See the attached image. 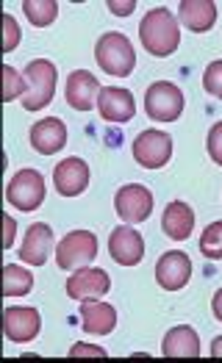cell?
Here are the masks:
<instances>
[{
	"instance_id": "cell-1",
	"label": "cell",
	"mask_w": 222,
	"mask_h": 363,
	"mask_svg": "<svg viewBox=\"0 0 222 363\" xmlns=\"http://www.w3.org/2000/svg\"><path fill=\"white\" fill-rule=\"evenodd\" d=\"M139 42L156 59H167L170 53H175L181 45V28H178L175 14L170 9L148 11L139 23Z\"/></svg>"
},
{
	"instance_id": "cell-2",
	"label": "cell",
	"mask_w": 222,
	"mask_h": 363,
	"mask_svg": "<svg viewBox=\"0 0 222 363\" xmlns=\"http://www.w3.org/2000/svg\"><path fill=\"white\" fill-rule=\"evenodd\" d=\"M26 94L20 97L23 100V108L26 111H42L45 106H50L53 100V91H56V64L48 59H33L26 67Z\"/></svg>"
},
{
	"instance_id": "cell-3",
	"label": "cell",
	"mask_w": 222,
	"mask_h": 363,
	"mask_svg": "<svg viewBox=\"0 0 222 363\" xmlns=\"http://www.w3.org/2000/svg\"><path fill=\"white\" fill-rule=\"evenodd\" d=\"M95 59L97 67L109 75H131L133 67H136V53H133V45L126 33L120 30H111V33H103L95 45Z\"/></svg>"
},
{
	"instance_id": "cell-4",
	"label": "cell",
	"mask_w": 222,
	"mask_h": 363,
	"mask_svg": "<svg viewBox=\"0 0 222 363\" xmlns=\"http://www.w3.org/2000/svg\"><path fill=\"white\" fill-rule=\"evenodd\" d=\"M95 258H97V236L89 233V230H72L56 247V264L62 269H67V272H75L81 267H89Z\"/></svg>"
},
{
	"instance_id": "cell-5",
	"label": "cell",
	"mask_w": 222,
	"mask_h": 363,
	"mask_svg": "<svg viewBox=\"0 0 222 363\" xmlns=\"http://www.w3.org/2000/svg\"><path fill=\"white\" fill-rule=\"evenodd\" d=\"M6 200L17 211H33L45 203V178L36 169H20L9 186H6Z\"/></svg>"
},
{
	"instance_id": "cell-6",
	"label": "cell",
	"mask_w": 222,
	"mask_h": 363,
	"mask_svg": "<svg viewBox=\"0 0 222 363\" xmlns=\"http://www.w3.org/2000/svg\"><path fill=\"white\" fill-rule=\"evenodd\" d=\"M148 117L159 122H175L184 114V91L170 81H156L145 94Z\"/></svg>"
},
{
	"instance_id": "cell-7",
	"label": "cell",
	"mask_w": 222,
	"mask_h": 363,
	"mask_svg": "<svg viewBox=\"0 0 222 363\" xmlns=\"http://www.w3.org/2000/svg\"><path fill=\"white\" fill-rule=\"evenodd\" d=\"M131 150H133V158L139 161V167H145V169H161L172 158V139L164 130H142L133 139Z\"/></svg>"
},
{
	"instance_id": "cell-8",
	"label": "cell",
	"mask_w": 222,
	"mask_h": 363,
	"mask_svg": "<svg viewBox=\"0 0 222 363\" xmlns=\"http://www.w3.org/2000/svg\"><path fill=\"white\" fill-rule=\"evenodd\" d=\"M114 211L128 225H139L145 222L153 211V194L150 189H145L142 183H128L123 189H117L114 194Z\"/></svg>"
},
{
	"instance_id": "cell-9",
	"label": "cell",
	"mask_w": 222,
	"mask_h": 363,
	"mask_svg": "<svg viewBox=\"0 0 222 363\" xmlns=\"http://www.w3.org/2000/svg\"><path fill=\"white\" fill-rule=\"evenodd\" d=\"M111 289V277L106 269H92V267H81L78 272H72L67 277V294L72 300H97L103 294H109Z\"/></svg>"
},
{
	"instance_id": "cell-10",
	"label": "cell",
	"mask_w": 222,
	"mask_h": 363,
	"mask_svg": "<svg viewBox=\"0 0 222 363\" xmlns=\"http://www.w3.org/2000/svg\"><path fill=\"white\" fill-rule=\"evenodd\" d=\"M53 183H56V191L62 197H78L87 191L89 186V164L78 155H70L56 164L53 169Z\"/></svg>"
},
{
	"instance_id": "cell-11",
	"label": "cell",
	"mask_w": 222,
	"mask_h": 363,
	"mask_svg": "<svg viewBox=\"0 0 222 363\" xmlns=\"http://www.w3.org/2000/svg\"><path fill=\"white\" fill-rule=\"evenodd\" d=\"M192 277V261L187 252L170 250L156 261V280L164 291H178L189 283Z\"/></svg>"
},
{
	"instance_id": "cell-12",
	"label": "cell",
	"mask_w": 222,
	"mask_h": 363,
	"mask_svg": "<svg viewBox=\"0 0 222 363\" xmlns=\"http://www.w3.org/2000/svg\"><path fill=\"white\" fill-rule=\"evenodd\" d=\"M53 228L45 225V222H33L31 228L26 230L23 236V247L17 250L23 264L28 267H45L48 264V255L53 252Z\"/></svg>"
},
{
	"instance_id": "cell-13",
	"label": "cell",
	"mask_w": 222,
	"mask_h": 363,
	"mask_svg": "<svg viewBox=\"0 0 222 363\" xmlns=\"http://www.w3.org/2000/svg\"><path fill=\"white\" fill-rule=\"evenodd\" d=\"M42 330V319L36 308H6L3 311V333L9 341L26 344L33 341Z\"/></svg>"
},
{
	"instance_id": "cell-14",
	"label": "cell",
	"mask_w": 222,
	"mask_h": 363,
	"mask_svg": "<svg viewBox=\"0 0 222 363\" xmlns=\"http://www.w3.org/2000/svg\"><path fill=\"white\" fill-rule=\"evenodd\" d=\"M64 97H67V103H70L75 111H92L97 106V97H100V84H97V78L92 72L75 69V72H70V78H67Z\"/></svg>"
},
{
	"instance_id": "cell-15",
	"label": "cell",
	"mask_w": 222,
	"mask_h": 363,
	"mask_svg": "<svg viewBox=\"0 0 222 363\" xmlns=\"http://www.w3.org/2000/svg\"><path fill=\"white\" fill-rule=\"evenodd\" d=\"M109 252L120 267H136L145 258V239L136 228H114L109 236Z\"/></svg>"
},
{
	"instance_id": "cell-16",
	"label": "cell",
	"mask_w": 222,
	"mask_h": 363,
	"mask_svg": "<svg viewBox=\"0 0 222 363\" xmlns=\"http://www.w3.org/2000/svg\"><path fill=\"white\" fill-rule=\"evenodd\" d=\"M97 111L106 122H123L133 120L136 117V103H133V94L120 86H109V89H100L97 97Z\"/></svg>"
},
{
	"instance_id": "cell-17",
	"label": "cell",
	"mask_w": 222,
	"mask_h": 363,
	"mask_svg": "<svg viewBox=\"0 0 222 363\" xmlns=\"http://www.w3.org/2000/svg\"><path fill=\"white\" fill-rule=\"evenodd\" d=\"M67 145V125L59 117H45L33 122L31 128V147L42 155H53Z\"/></svg>"
},
{
	"instance_id": "cell-18",
	"label": "cell",
	"mask_w": 222,
	"mask_h": 363,
	"mask_svg": "<svg viewBox=\"0 0 222 363\" xmlns=\"http://www.w3.org/2000/svg\"><path fill=\"white\" fill-rule=\"evenodd\" d=\"M81 328L89 335H109L117 328V311L100 300H84L81 303Z\"/></svg>"
},
{
	"instance_id": "cell-19",
	"label": "cell",
	"mask_w": 222,
	"mask_h": 363,
	"mask_svg": "<svg viewBox=\"0 0 222 363\" xmlns=\"http://www.w3.org/2000/svg\"><path fill=\"white\" fill-rule=\"evenodd\" d=\"M161 355L164 358H200V335L189 325H178L167 330L161 341Z\"/></svg>"
},
{
	"instance_id": "cell-20",
	"label": "cell",
	"mask_w": 222,
	"mask_h": 363,
	"mask_svg": "<svg viewBox=\"0 0 222 363\" xmlns=\"http://www.w3.org/2000/svg\"><path fill=\"white\" fill-rule=\"evenodd\" d=\"M181 23L194 33H206L217 23V3L214 0H181L178 3Z\"/></svg>"
},
{
	"instance_id": "cell-21",
	"label": "cell",
	"mask_w": 222,
	"mask_h": 363,
	"mask_svg": "<svg viewBox=\"0 0 222 363\" xmlns=\"http://www.w3.org/2000/svg\"><path fill=\"white\" fill-rule=\"evenodd\" d=\"M161 228L164 233L172 239V242H187L192 236V228H194V211H192L187 203L175 200L164 208V216H161Z\"/></svg>"
},
{
	"instance_id": "cell-22",
	"label": "cell",
	"mask_w": 222,
	"mask_h": 363,
	"mask_svg": "<svg viewBox=\"0 0 222 363\" xmlns=\"http://www.w3.org/2000/svg\"><path fill=\"white\" fill-rule=\"evenodd\" d=\"M33 289V274L23 269L20 264H6L3 267V294L6 297H23L31 294Z\"/></svg>"
},
{
	"instance_id": "cell-23",
	"label": "cell",
	"mask_w": 222,
	"mask_h": 363,
	"mask_svg": "<svg viewBox=\"0 0 222 363\" xmlns=\"http://www.w3.org/2000/svg\"><path fill=\"white\" fill-rule=\"evenodd\" d=\"M23 11H26V17H28L31 26L45 28V26H50L59 17V3L56 0H26L23 3Z\"/></svg>"
},
{
	"instance_id": "cell-24",
	"label": "cell",
	"mask_w": 222,
	"mask_h": 363,
	"mask_svg": "<svg viewBox=\"0 0 222 363\" xmlns=\"http://www.w3.org/2000/svg\"><path fill=\"white\" fill-rule=\"evenodd\" d=\"M200 252L211 261H222V222H211L200 236Z\"/></svg>"
},
{
	"instance_id": "cell-25",
	"label": "cell",
	"mask_w": 222,
	"mask_h": 363,
	"mask_svg": "<svg viewBox=\"0 0 222 363\" xmlns=\"http://www.w3.org/2000/svg\"><path fill=\"white\" fill-rule=\"evenodd\" d=\"M26 94V75H20L14 67H3V100L11 103Z\"/></svg>"
},
{
	"instance_id": "cell-26",
	"label": "cell",
	"mask_w": 222,
	"mask_h": 363,
	"mask_svg": "<svg viewBox=\"0 0 222 363\" xmlns=\"http://www.w3.org/2000/svg\"><path fill=\"white\" fill-rule=\"evenodd\" d=\"M203 89L209 91L211 97L222 100V59L220 61H211L203 72Z\"/></svg>"
},
{
	"instance_id": "cell-27",
	"label": "cell",
	"mask_w": 222,
	"mask_h": 363,
	"mask_svg": "<svg viewBox=\"0 0 222 363\" xmlns=\"http://www.w3.org/2000/svg\"><path fill=\"white\" fill-rule=\"evenodd\" d=\"M3 33H6V39H3V50L9 53V50H14L17 45H20V26H17V20L6 11L3 14Z\"/></svg>"
},
{
	"instance_id": "cell-28",
	"label": "cell",
	"mask_w": 222,
	"mask_h": 363,
	"mask_svg": "<svg viewBox=\"0 0 222 363\" xmlns=\"http://www.w3.org/2000/svg\"><path fill=\"white\" fill-rule=\"evenodd\" d=\"M206 147H209V155H211V161L222 167V122H217V125L209 130Z\"/></svg>"
},
{
	"instance_id": "cell-29",
	"label": "cell",
	"mask_w": 222,
	"mask_h": 363,
	"mask_svg": "<svg viewBox=\"0 0 222 363\" xmlns=\"http://www.w3.org/2000/svg\"><path fill=\"white\" fill-rule=\"evenodd\" d=\"M106 6H109V11H111V14H117V17H128V14H133L136 0H109Z\"/></svg>"
},
{
	"instance_id": "cell-30",
	"label": "cell",
	"mask_w": 222,
	"mask_h": 363,
	"mask_svg": "<svg viewBox=\"0 0 222 363\" xmlns=\"http://www.w3.org/2000/svg\"><path fill=\"white\" fill-rule=\"evenodd\" d=\"M70 355H72V358H78V355H95V358H106V350H103V347H92V344H75V347L70 350Z\"/></svg>"
},
{
	"instance_id": "cell-31",
	"label": "cell",
	"mask_w": 222,
	"mask_h": 363,
	"mask_svg": "<svg viewBox=\"0 0 222 363\" xmlns=\"http://www.w3.org/2000/svg\"><path fill=\"white\" fill-rule=\"evenodd\" d=\"M3 225H6V239H3V247L9 250V247L14 244V236H17V222H14V219L6 213V216H3Z\"/></svg>"
},
{
	"instance_id": "cell-32",
	"label": "cell",
	"mask_w": 222,
	"mask_h": 363,
	"mask_svg": "<svg viewBox=\"0 0 222 363\" xmlns=\"http://www.w3.org/2000/svg\"><path fill=\"white\" fill-rule=\"evenodd\" d=\"M211 311H214V316L222 322V289L214 294V300H211Z\"/></svg>"
},
{
	"instance_id": "cell-33",
	"label": "cell",
	"mask_w": 222,
	"mask_h": 363,
	"mask_svg": "<svg viewBox=\"0 0 222 363\" xmlns=\"http://www.w3.org/2000/svg\"><path fill=\"white\" fill-rule=\"evenodd\" d=\"M211 355H214V358H222V335L220 338H214V344H211Z\"/></svg>"
}]
</instances>
